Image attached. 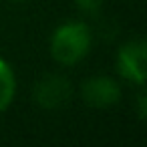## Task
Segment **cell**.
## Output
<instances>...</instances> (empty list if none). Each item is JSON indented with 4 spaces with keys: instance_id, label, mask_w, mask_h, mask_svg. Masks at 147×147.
<instances>
[{
    "instance_id": "7",
    "label": "cell",
    "mask_w": 147,
    "mask_h": 147,
    "mask_svg": "<svg viewBox=\"0 0 147 147\" xmlns=\"http://www.w3.org/2000/svg\"><path fill=\"white\" fill-rule=\"evenodd\" d=\"M139 117H145V95H139Z\"/></svg>"
},
{
    "instance_id": "2",
    "label": "cell",
    "mask_w": 147,
    "mask_h": 147,
    "mask_svg": "<svg viewBox=\"0 0 147 147\" xmlns=\"http://www.w3.org/2000/svg\"><path fill=\"white\" fill-rule=\"evenodd\" d=\"M117 69L123 79L143 87L145 85V45L141 40H131L123 45L117 53Z\"/></svg>"
},
{
    "instance_id": "3",
    "label": "cell",
    "mask_w": 147,
    "mask_h": 147,
    "mask_svg": "<svg viewBox=\"0 0 147 147\" xmlns=\"http://www.w3.org/2000/svg\"><path fill=\"white\" fill-rule=\"evenodd\" d=\"M83 99L91 107H111L119 103L121 89L111 77H93L83 85Z\"/></svg>"
},
{
    "instance_id": "4",
    "label": "cell",
    "mask_w": 147,
    "mask_h": 147,
    "mask_svg": "<svg viewBox=\"0 0 147 147\" xmlns=\"http://www.w3.org/2000/svg\"><path fill=\"white\" fill-rule=\"evenodd\" d=\"M69 97H71L69 81H65L61 77H47V79H42L38 83L36 91H34V99L42 107H47V109L63 105L65 101H69Z\"/></svg>"
},
{
    "instance_id": "6",
    "label": "cell",
    "mask_w": 147,
    "mask_h": 147,
    "mask_svg": "<svg viewBox=\"0 0 147 147\" xmlns=\"http://www.w3.org/2000/svg\"><path fill=\"white\" fill-rule=\"evenodd\" d=\"M75 2L83 12H97L103 0H75Z\"/></svg>"
},
{
    "instance_id": "8",
    "label": "cell",
    "mask_w": 147,
    "mask_h": 147,
    "mask_svg": "<svg viewBox=\"0 0 147 147\" xmlns=\"http://www.w3.org/2000/svg\"><path fill=\"white\" fill-rule=\"evenodd\" d=\"M14 2H22V0H14Z\"/></svg>"
},
{
    "instance_id": "5",
    "label": "cell",
    "mask_w": 147,
    "mask_h": 147,
    "mask_svg": "<svg viewBox=\"0 0 147 147\" xmlns=\"http://www.w3.org/2000/svg\"><path fill=\"white\" fill-rule=\"evenodd\" d=\"M14 93H16V77H14V71L12 67L0 59V113H2L14 99Z\"/></svg>"
},
{
    "instance_id": "1",
    "label": "cell",
    "mask_w": 147,
    "mask_h": 147,
    "mask_svg": "<svg viewBox=\"0 0 147 147\" xmlns=\"http://www.w3.org/2000/svg\"><path fill=\"white\" fill-rule=\"evenodd\" d=\"M91 28L85 22H65L51 36V55L61 65H77L91 51Z\"/></svg>"
}]
</instances>
